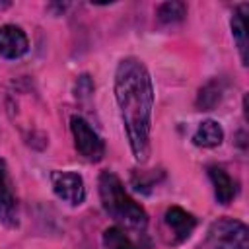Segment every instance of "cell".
<instances>
[{"mask_svg":"<svg viewBox=\"0 0 249 249\" xmlns=\"http://www.w3.org/2000/svg\"><path fill=\"white\" fill-rule=\"evenodd\" d=\"M113 95L123 130L136 163L144 165L152 154V124L156 89L146 62L134 54L123 56L113 74Z\"/></svg>","mask_w":249,"mask_h":249,"instance_id":"obj_1","label":"cell"},{"mask_svg":"<svg viewBox=\"0 0 249 249\" xmlns=\"http://www.w3.org/2000/svg\"><path fill=\"white\" fill-rule=\"evenodd\" d=\"M97 195L103 212L119 226L144 233L148 228V212L126 191L123 179L113 169H103L97 177Z\"/></svg>","mask_w":249,"mask_h":249,"instance_id":"obj_2","label":"cell"},{"mask_svg":"<svg viewBox=\"0 0 249 249\" xmlns=\"http://www.w3.org/2000/svg\"><path fill=\"white\" fill-rule=\"evenodd\" d=\"M204 245L206 249H249V228L239 218L220 216L210 222Z\"/></svg>","mask_w":249,"mask_h":249,"instance_id":"obj_3","label":"cell"},{"mask_svg":"<svg viewBox=\"0 0 249 249\" xmlns=\"http://www.w3.org/2000/svg\"><path fill=\"white\" fill-rule=\"evenodd\" d=\"M70 134H72V144L78 156H82L89 163H97L105 158V140L99 136V132L86 121L82 115H72L68 121Z\"/></svg>","mask_w":249,"mask_h":249,"instance_id":"obj_4","label":"cell"},{"mask_svg":"<svg viewBox=\"0 0 249 249\" xmlns=\"http://www.w3.org/2000/svg\"><path fill=\"white\" fill-rule=\"evenodd\" d=\"M49 179H51V189L58 200H62L74 208L82 206L86 202L88 189H86V181L80 173L68 171V169H53Z\"/></svg>","mask_w":249,"mask_h":249,"instance_id":"obj_5","label":"cell"},{"mask_svg":"<svg viewBox=\"0 0 249 249\" xmlns=\"http://www.w3.org/2000/svg\"><path fill=\"white\" fill-rule=\"evenodd\" d=\"M0 224L6 230L19 228V202L8 161L0 156Z\"/></svg>","mask_w":249,"mask_h":249,"instance_id":"obj_6","label":"cell"},{"mask_svg":"<svg viewBox=\"0 0 249 249\" xmlns=\"http://www.w3.org/2000/svg\"><path fill=\"white\" fill-rule=\"evenodd\" d=\"M196 218L195 214H191L189 210H185L183 206H167L163 212V226L169 233V243L171 245H181L185 243L193 231L196 230Z\"/></svg>","mask_w":249,"mask_h":249,"instance_id":"obj_7","label":"cell"},{"mask_svg":"<svg viewBox=\"0 0 249 249\" xmlns=\"http://www.w3.org/2000/svg\"><path fill=\"white\" fill-rule=\"evenodd\" d=\"M206 175L210 179L212 185V193H214V200L220 206H228L235 200L237 193H239V183L235 177H231L224 165L218 163H210L206 165Z\"/></svg>","mask_w":249,"mask_h":249,"instance_id":"obj_8","label":"cell"},{"mask_svg":"<svg viewBox=\"0 0 249 249\" xmlns=\"http://www.w3.org/2000/svg\"><path fill=\"white\" fill-rule=\"evenodd\" d=\"M29 53V37L21 25H0V56L4 60H19Z\"/></svg>","mask_w":249,"mask_h":249,"instance_id":"obj_9","label":"cell"},{"mask_svg":"<svg viewBox=\"0 0 249 249\" xmlns=\"http://www.w3.org/2000/svg\"><path fill=\"white\" fill-rule=\"evenodd\" d=\"M101 245L105 249H150V241L144 239V233L132 237L130 231L119 224L107 226L101 233Z\"/></svg>","mask_w":249,"mask_h":249,"instance_id":"obj_10","label":"cell"},{"mask_svg":"<svg viewBox=\"0 0 249 249\" xmlns=\"http://www.w3.org/2000/svg\"><path fill=\"white\" fill-rule=\"evenodd\" d=\"M247 14H249V6L247 4H237L230 16V33H231V39H233V45H235V51H237V56H239V62L241 66L245 68L247 66V49H249V43H247Z\"/></svg>","mask_w":249,"mask_h":249,"instance_id":"obj_11","label":"cell"},{"mask_svg":"<svg viewBox=\"0 0 249 249\" xmlns=\"http://www.w3.org/2000/svg\"><path fill=\"white\" fill-rule=\"evenodd\" d=\"M228 82L222 76H214L210 78L206 84H202L195 95V109L196 111H214L226 93Z\"/></svg>","mask_w":249,"mask_h":249,"instance_id":"obj_12","label":"cell"},{"mask_svg":"<svg viewBox=\"0 0 249 249\" xmlns=\"http://www.w3.org/2000/svg\"><path fill=\"white\" fill-rule=\"evenodd\" d=\"M226 138V132H224V126L216 121V119H204L198 123V126L195 128L193 136H191V142L196 146V148H202V150H214L218 146H222Z\"/></svg>","mask_w":249,"mask_h":249,"instance_id":"obj_13","label":"cell"},{"mask_svg":"<svg viewBox=\"0 0 249 249\" xmlns=\"http://www.w3.org/2000/svg\"><path fill=\"white\" fill-rule=\"evenodd\" d=\"M187 4L185 2H177V0H169V2H161L156 8V18L161 25H173V23H181L187 18Z\"/></svg>","mask_w":249,"mask_h":249,"instance_id":"obj_14","label":"cell"},{"mask_svg":"<svg viewBox=\"0 0 249 249\" xmlns=\"http://www.w3.org/2000/svg\"><path fill=\"white\" fill-rule=\"evenodd\" d=\"M158 177H163L161 169H148V171H134L130 177V183L136 191L148 193V189H154L158 185Z\"/></svg>","mask_w":249,"mask_h":249,"instance_id":"obj_15","label":"cell"},{"mask_svg":"<svg viewBox=\"0 0 249 249\" xmlns=\"http://www.w3.org/2000/svg\"><path fill=\"white\" fill-rule=\"evenodd\" d=\"M93 91H95V84H93V78H91L88 72L76 76L74 86H72V93H74V97H76L78 101H88V99H91Z\"/></svg>","mask_w":249,"mask_h":249,"instance_id":"obj_16","label":"cell"},{"mask_svg":"<svg viewBox=\"0 0 249 249\" xmlns=\"http://www.w3.org/2000/svg\"><path fill=\"white\" fill-rule=\"evenodd\" d=\"M68 6H70V4H66V2H64V4L56 2V4H47V10H49V12H53L54 16H62V14L68 10Z\"/></svg>","mask_w":249,"mask_h":249,"instance_id":"obj_17","label":"cell"},{"mask_svg":"<svg viewBox=\"0 0 249 249\" xmlns=\"http://www.w3.org/2000/svg\"><path fill=\"white\" fill-rule=\"evenodd\" d=\"M235 144L245 152V148H247V134H245V130H239L235 134Z\"/></svg>","mask_w":249,"mask_h":249,"instance_id":"obj_18","label":"cell"}]
</instances>
